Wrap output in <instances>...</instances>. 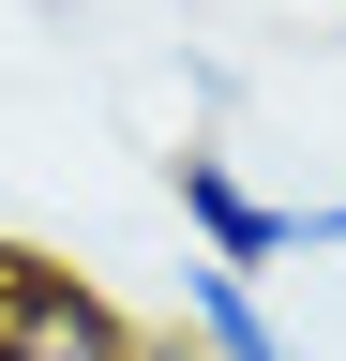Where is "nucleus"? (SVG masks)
I'll return each instance as SVG.
<instances>
[{
	"instance_id": "nucleus-4",
	"label": "nucleus",
	"mask_w": 346,
	"mask_h": 361,
	"mask_svg": "<svg viewBox=\"0 0 346 361\" xmlns=\"http://www.w3.org/2000/svg\"><path fill=\"white\" fill-rule=\"evenodd\" d=\"M331 256H346V196H331Z\"/></svg>"
},
{
	"instance_id": "nucleus-5",
	"label": "nucleus",
	"mask_w": 346,
	"mask_h": 361,
	"mask_svg": "<svg viewBox=\"0 0 346 361\" xmlns=\"http://www.w3.org/2000/svg\"><path fill=\"white\" fill-rule=\"evenodd\" d=\"M0 361H16V346H0Z\"/></svg>"
},
{
	"instance_id": "nucleus-1",
	"label": "nucleus",
	"mask_w": 346,
	"mask_h": 361,
	"mask_svg": "<svg viewBox=\"0 0 346 361\" xmlns=\"http://www.w3.org/2000/svg\"><path fill=\"white\" fill-rule=\"evenodd\" d=\"M166 196H181V226H196L211 271H256V286H271V256H331V196H256L241 151H211V135L166 166Z\"/></svg>"
},
{
	"instance_id": "nucleus-3",
	"label": "nucleus",
	"mask_w": 346,
	"mask_h": 361,
	"mask_svg": "<svg viewBox=\"0 0 346 361\" xmlns=\"http://www.w3.org/2000/svg\"><path fill=\"white\" fill-rule=\"evenodd\" d=\"M181 346H196V361H316V346L271 316L256 271H211V256H181Z\"/></svg>"
},
{
	"instance_id": "nucleus-2",
	"label": "nucleus",
	"mask_w": 346,
	"mask_h": 361,
	"mask_svg": "<svg viewBox=\"0 0 346 361\" xmlns=\"http://www.w3.org/2000/svg\"><path fill=\"white\" fill-rule=\"evenodd\" d=\"M0 346H16V361H151V331L91 286V271L16 256V241H0Z\"/></svg>"
}]
</instances>
